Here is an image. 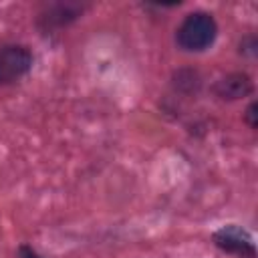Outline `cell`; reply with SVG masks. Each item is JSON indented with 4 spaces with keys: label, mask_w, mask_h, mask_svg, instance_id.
<instances>
[{
    "label": "cell",
    "mask_w": 258,
    "mask_h": 258,
    "mask_svg": "<svg viewBox=\"0 0 258 258\" xmlns=\"http://www.w3.org/2000/svg\"><path fill=\"white\" fill-rule=\"evenodd\" d=\"M216 34H218V24L212 14L191 12L177 26L175 40L179 48L189 52H200V50H206L216 40Z\"/></svg>",
    "instance_id": "cell-1"
},
{
    "label": "cell",
    "mask_w": 258,
    "mask_h": 258,
    "mask_svg": "<svg viewBox=\"0 0 258 258\" xmlns=\"http://www.w3.org/2000/svg\"><path fill=\"white\" fill-rule=\"evenodd\" d=\"M32 67V52L24 44L0 46V85L20 81Z\"/></svg>",
    "instance_id": "cell-2"
},
{
    "label": "cell",
    "mask_w": 258,
    "mask_h": 258,
    "mask_svg": "<svg viewBox=\"0 0 258 258\" xmlns=\"http://www.w3.org/2000/svg\"><path fill=\"white\" fill-rule=\"evenodd\" d=\"M214 244L224 252H232V254H240V256H248V258L256 256L252 238L246 232H242V228H238V226H226V228L218 230L214 234Z\"/></svg>",
    "instance_id": "cell-3"
},
{
    "label": "cell",
    "mask_w": 258,
    "mask_h": 258,
    "mask_svg": "<svg viewBox=\"0 0 258 258\" xmlns=\"http://www.w3.org/2000/svg\"><path fill=\"white\" fill-rule=\"evenodd\" d=\"M216 97L224 101H236L252 93V79L246 73H230L214 85Z\"/></svg>",
    "instance_id": "cell-4"
},
{
    "label": "cell",
    "mask_w": 258,
    "mask_h": 258,
    "mask_svg": "<svg viewBox=\"0 0 258 258\" xmlns=\"http://www.w3.org/2000/svg\"><path fill=\"white\" fill-rule=\"evenodd\" d=\"M79 14H81V8L75 4H56L46 14H42V22H46V28L48 26H64V24L73 22Z\"/></svg>",
    "instance_id": "cell-5"
},
{
    "label": "cell",
    "mask_w": 258,
    "mask_h": 258,
    "mask_svg": "<svg viewBox=\"0 0 258 258\" xmlns=\"http://www.w3.org/2000/svg\"><path fill=\"white\" fill-rule=\"evenodd\" d=\"M256 115H258V113H256V103H250V107L246 109V123H248L252 129L258 125V121H256Z\"/></svg>",
    "instance_id": "cell-6"
},
{
    "label": "cell",
    "mask_w": 258,
    "mask_h": 258,
    "mask_svg": "<svg viewBox=\"0 0 258 258\" xmlns=\"http://www.w3.org/2000/svg\"><path fill=\"white\" fill-rule=\"evenodd\" d=\"M18 254H20V258H42L38 252H34L30 246H20L18 248Z\"/></svg>",
    "instance_id": "cell-7"
}]
</instances>
